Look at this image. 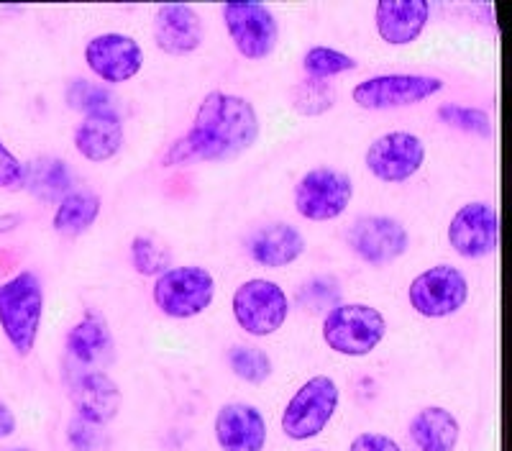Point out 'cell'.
Wrapping results in <instances>:
<instances>
[{
	"mask_svg": "<svg viewBox=\"0 0 512 451\" xmlns=\"http://www.w3.org/2000/svg\"><path fill=\"white\" fill-rule=\"evenodd\" d=\"M341 295H344V290H341V282L336 277L318 275L300 287L297 303L315 316H328L336 305H341Z\"/></svg>",
	"mask_w": 512,
	"mask_h": 451,
	"instance_id": "obj_27",
	"label": "cell"
},
{
	"mask_svg": "<svg viewBox=\"0 0 512 451\" xmlns=\"http://www.w3.org/2000/svg\"><path fill=\"white\" fill-rule=\"evenodd\" d=\"M431 21L428 0H379L374 8L377 34L390 47H410Z\"/></svg>",
	"mask_w": 512,
	"mask_h": 451,
	"instance_id": "obj_18",
	"label": "cell"
},
{
	"mask_svg": "<svg viewBox=\"0 0 512 451\" xmlns=\"http://www.w3.org/2000/svg\"><path fill=\"white\" fill-rule=\"evenodd\" d=\"M85 65L90 67L95 77H100L108 85H121V82L134 80L141 72L144 49H141L134 36L108 31V34H98L88 41Z\"/></svg>",
	"mask_w": 512,
	"mask_h": 451,
	"instance_id": "obj_15",
	"label": "cell"
},
{
	"mask_svg": "<svg viewBox=\"0 0 512 451\" xmlns=\"http://www.w3.org/2000/svg\"><path fill=\"white\" fill-rule=\"evenodd\" d=\"M249 257L267 270H280L287 264H295L308 249L303 231L292 223H269L256 229L246 241Z\"/></svg>",
	"mask_w": 512,
	"mask_h": 451,
	"instance_id": "obj_20",
	"label": "cell"
},
{
	"mask_svg": "<svg viewBox=\"0 0 512 451\" xmlns=\"http://www.w3.org/2000/svg\"><path fill=\"white\" fill-rule=\"evenodd\" d=\"M500 239V216L487 200L461 205L448 223V244L459 257L484 259L495 254Z\"/></svg>",
	"mask_w": 512,
	"mask_h": 451,
	"instance_id": "obj_13",
	"label": "cell"
},
{
	"mask_svg": "<svg viewBox=\"0 0 512 451\" xmlns=\"http://www.w3.org/2000/svg\"><path fill=\"white\" fill-rule=\"evenodd\" d=\"M346 241L361 262L384 267V264L397 262L408 252L410 234L392 216H359L351 223Z\"/></svg>",
	"mask_w": 512,
	"mask_h": 451,
	"instance_id": "obj_14",
	"label": "cell"
},
{
	"mask_svg": "<svg viewBox=\"0 0 512 451\" xmlns=\"http://www.w3.org/2000/svg\"><path fill=\"white\" fill-rule=\"evenodd\" d=\"M446 82L436 75H377L361 80L351 90V100L364 111L410 108L436 98Z\"/></svg>",
	"mask_w": 512,
	"mask_h": 451,
	"instance_id": "obj_9",
	"label": "cell"
},
{
	"mask_svg": "<svg viewBox=\"0 0 512 451\" xmlns=\"http://www.w3.org/2000/svg\"><path fill=\"white\" fill-rule=\"evenodd\" d=\"M338 403H341V390L333 377H310L287 403L285 413H282V431L292 441L315 439L333 421Z\"/></svg>",
	"mask_w": 512,
	"mask_h": 451,
	"instance_id": "obj_5",
	"label": "cell"
},
{
	"mask_svg": "<svg viewBox=\"0 0 512 451\" xmlns=\"http://www.w3.org/2000/svg\"><path fill=\"white\" fill-rule=\"evenodd\" d=\"M24 188V164L0 141V190Z\"/></svg>",
	"mask_w": 512,
	"mask_h": 451,
	"instance_id": "obj_32",
	"label": "cell"
},
{
	"mask_svg": "<svg viewBox=\"0 0 512 451\" xmlns=\"http://www.w3.org/2000/svg\"><path fill=\"white\" fill-rule=\"evenodd\" d=\"M44 318V287L34 272H18L0 285V328L21 357L34 352Z\"/></svg>",
	"mask_w": 512,
	"mask_h": 451,
	"instance_id": "obj_2",
	"label": "cell"
},
{
	"mask_svg": "<svg viewBox=\"0 0 512 451\" xmlns=\"http://www.w3.org/2000/svg\"><path fill=\"white\" fill-rule=\"evenodd\" d=\"M338 100L336 85H331L328 80H308L297 82L295 90H292V108H295L300 116H323V113L333 111Z\"/></svg>",
	"mask_w": 512,
	"mask_h": 451,
	"instance_id": "obj_26",
	"label": "cell"
},
{
	"mask_svg": "<svg viewBox=\"0 0 512 451\" xmlns=\"http://www.w3.org/2000/svg\"><path fill=\"white\" fill-rule=\"evenodd\" d=\"M0 451H31V449H26V446H11V449H0Z\"/></svg>",
	"mask_w": 512,
	"mask_h": 451,
	"instance_id": "obj_37",
	"label": "cell"
},
{
	"mask_svg": "<svg viewBox=\"0 0 512 451\" xmlns=\"http://www.w3.org/2000/svg\"><path fill=\"white\" fill-rule=\"evenodd\" d=\"M231 308L241 331L256 339H267L287 323L290 298L274 280L254 277L236 287Z\"/></svg>",
	"mask_w": 512,
	"mask_h": 451,
	"instance_id": "obj_6",
	"label": "cell"
},
{
	"mask_svg": "<svg viewBox=\"0 0 512 451\" xmlns=\"http://www.w3.org/2000/svg\"><path fill=\"white\" fill-rule=\"evenodd\" d=\"M387 336V321L374 305L341 303L323 318V341L341 357H369Z\"/></svg>",
	"mask_w": 512,
	"mask_h": 451,
	"instance_id": "obj_3",
	"label": "cell"
},
{
	"mask_svg": "<svg viewBox=\"0 0 512 451\" xmlns=\"http://www.w3.org/2000/svg\"><path fill=\"white\" fill-rule=\"evenodd\" d=\"M64 380L70 387L77 418L93 426H105L118 416L121 390L108 372H80V375H64Z\"/></svg>",
	"mask_w": 512,
	"mask_h": 451,
	"instance_id": "obj_16",
	"label": "cell"
},
{
	"mask_svg": "<svg viewBox=\"0 0 512 451\" xmlns=\"http://www.w3.org/2000/svg\"><path fill=\"white\" fill-rule=\"evenodd\" d=\"M223 24L233 47L246 59L272 57L280 44V24L272 8L256 0H231L223 6Z\"/></svg>",
	"mask_w": 512,
	"mask_h": 451,
	"instance_id": "obj_8",
	"label": "cell"
},
{
	"mask_svg": "<svg viewBox=\"0 0 512 451\" xmlns=\"http://www.w3.org/2000/svg\"><path fill=\"white\" fill-rule=\"evenodd\" d=\"M21 223V216H3L0 218V231H11Z\"/></svg>",
	"mask_w": 512,
	"mask_h": 451,
	"instance_id": "obj_36",
	"label": "cell"
},
{
	"mask_svg": "<svg viewBox=\"0 0 512 451\" xmlns=\"http://www.w3.org/2000/svg\"><path fill=\"white\" fill-rule=\"evenodd\" d=\"M259 113L241 95L213 90L200 100L192 126L167 149L162 167L195 162H228L249 152L259 139Z\"/></svg>",
	"mask_w": 512,
	"mask_h": 451,
	"instance_id": "obj_1",
	"label": "cell"
},
{
	"mask_svg": "<svg viewBox=\"0 0 512 451\" xmlns=\"http://www.w3.org/2000/svg\"><path fill=\"white\" fill-rule=\"evenodd\" d=\"M228 367L249 385H262L272 377V359L259 346H233L228 352Z\"/></svg>",
	"mask_w": 512,
	"mask_h": 451,
	"instance_id": "obj_28",
	"label": "cell"
},
{
	"mask_svg": "<svg viewBox=\"0 0 512 451\" xmlns=\"http://www.w3.org/2000/svg\"><path fill=\"white\" fill-rule=\"evenodd\" d=\"M154 305L167 318L187 321L208 311L216 298V277L210 270L190 264V267H169L154 280Z\"/></svg>",
	"mask_w": 512,
	"mask_h": 451,
	"instance_id": "obj_4",
	"label": "cell"
},
{
	"mask_svg": "<svg viewBox=\"0 0 512 451\" xmlns=\"http://www.w3.org/2000/svg\"><path fill=\"white\" fill-rule=\"evenodd\" d=\"M408 300L423 318H448L469 300V280L454 264H436L410 282Z\"/></svg>",
	"mask_w": 512,
	"mask_h": 451,
	"instance_id": "obj_10",
	"label": "cell"
},
{
	"mask_svg": "<svg viewBox=\"0 0 512 451\" xmlns=\"http://www.w3.org/2000/svg\"><path fill=\"white\" fill-rule=\"evenodd\" d=\"M16 416H13V410L8 408L6 403H0V439H8V436L16 434Z\"/></svg>",
	"mask_w": 512,
	"mask_h": 451,
	"instance_id": "obj_35",
	"label": "cell"
},
{
	"mask_svg": "<svg viewBox=\"0 0 512 451\" xmlns=\"http://www.w3.org/2000/svg\"><path fill=\"white\" fill-rule=\"evenodd\" d=\"M354 200V182L346 172L333 167H315L305 172L295 185L292 203L295 211L313 223L336 221L349 211Z\"/></svg>",
	"mask_w": 512,
	"mask_h": 451,
	"instance_id": "obj_7",
	"label": "cell"
},
{
	"mask_svg": "<svg viewBox=\"0 0 512 451\" xmlns=\"http://www.w3.org/2000/svg\"><path fill=\"white\" fill-rule=\"evenodd\" d=\"M100 426L93 423H85L82 418H75L67 428V439L75 451H98V446L103 444V436L98 434Z\"/></svg>",
	"mask_w": 512,
	"mask_h": 451,
	"instance_id": "obj_33",
	"label": "cell"
},
{
	"mask_svg": "<svg viewBox=\"0 0 512 451\" xmlns=\"http://www.w3.org/2000/svg\"><path fill=\"white\" fill-rule=\"evenodd\" d=\"M205 24L200 13L185 3H164L154 11V41L164 54L185 57L203 47Z\"/></svg>",
	"mask_w": 512,
	"mask_h": 451,
	"instance_id": "obj_17",
	"label": "cell"
},
{
	"mask_svg": "<svg viewBox=\"0 0 512 451\" xmlns=\"http://www.w3.org/2000/svg\"><path fill=\"white\" fill-rule=\"evenodd\" d=\"M67 362L64 375H80V372H105L116 359V341L111 328L100 313L88 311L67 334Z\"/></svg>",
	"mask_w": 512,
	"mask_h": 451,
	"instance_id": "obj_12",
	"label": "cell"
},
{
	"mask_svg": "<svg viewBox=\"0 0 512 451\" xmlns=\"http://www.w3.org/2000/svg\"><path fill=\"white\" fill-rule=\"evenodd\" d=\"M303 67L313 80H331V77L344 75V72H354L359 62L333 47H310L303 57Z\"/></svg>",
	"mask_w": 512,
	"mask_h": 451,
	"instance_id": "obj_29",
	"label": "cell"
},
{
	"mask_svg": "<svg viewBox=\"0 0 512 451\" xmlns=\"http://www.w3.org/2000/svg\"><path fill=\"white\" fill-rule=\"evenodd\" d=\"M438 121L451 126V129H459L464 134L482 136L489 139L492 136V116H489L484 108H472V106H459V103H443L438 106Z\"/></svg>",
	"mask_w": 512,
	"mask_h": 451,
	"instance_id": "obj_30",
	"label": "cell"
},
{
	"mask_svg": "<svg viewBox=\"0 0 512 451\" xmlns=\"http://www.w3.org/2000/svg\"><path fill=\"white\" fill-rule=\"evenodd\" d=\"M64 100L72 111L82 116H121L118 111V98L111 88L98 85L90 80H72L64 90Z\"/></svg>",
	"mask_w": 512,
	"mask_h": 451,
	"instance_id": "obj_25",
	"label": "cell"
},
{
	"mask_svg": "<svg viewBox=\"0 0 512 451\" xmlns=\"http://www.w3.org/2000/svg\"><path fill=\"white\" fill-rule=\"evenodd\" d=\"M313 451H320V449H313Z\"/></svg>",
	"mask_w": 512,
	"mask_h": 451,
	"instance_id": "obj_38",
	"label": "cell"
},
{
	"mask_svg": "<svg viewBox=\"0 0 512 451\" xmlns=\"http://www.w3.org/2000/svg\"><path fill=\"white\" fill-rule=\"evenodd\" d=\"M269 428L262 410L249 403H228L216 416V441L223 451H264Z\"/></svg>",
	"mask_w": 512,
	"mask_h": 451,
	"instance_id": "obj_19",
	"label": "cell"
},
{
	"mask_svg": "<svg viewBox=\"0 0 512 451\" xmlns=\"http://www.w3.org/2000/svg\"><path fill=\"white\" fill-rule=\"evenodd\" d=\"M425 162V144L418 134L410 131H390L382 134L369 144L364 154V164L377 180L390 182H408L420 172Z\"/></svg>",
	"mask_w": 512,
	"mask_h": 451,
	"instance_id": "obj_11",
	"label": "cell"
},
{
	"mask_svg": "<svg viewBox=\"0 0 512 451\" xmlns=\"http://www.w3.org/2000/svg\"><path fill=\"white\" fill-rule=\"evenodd\" d=\"M100 211H103V200H100L98 193L85 188L72 190L67 198H62L57 203L52 226L62 236H80L93 229V223L98 221Z\"/></svg>",
	"mask_w": 512,
	"mask_h": 451,
	"instance_id": "obj_24",
	"label": "cell"
},
{
	"mask_svg": "<svg viewBox=\"0 0 512 451\" xmlns=\"http://www.w3.org/2000/svg\"><path fill=\"white\" fill-rule=\"evenodd\" d=\"M172 257H169L167 246L159 244L154 236L139 234L131 241V264L134 270L144 277H159L172 267Z\"/></svg>",
	"mask_w": 512,
	"mask_h": 451,
	"instance_id": "obj_31",
	"label": "cell"
},
{
	"mask_svg": "<svg viewBox=\"0 0 512 451\" xmlns=\"http://www.w3.org/2000/svg\"><path fill=\"white\" fill-rule=\"evenodd\" d=\"M24 188L41 203H59L75 188V175L64 159H31L29 164H24Z\"/></svg>",
	"mask_w": 512,
	"mask_h": 451,
	"instance_id": "obj_23",
	"label": "cell"
},
{
	"mask_svg": "<svg viewBox=\"0 0 512 451\" xmlns=\"http://www.w3.org/2000/svg\"><path fill=\"white\" fill-rule=\"evenodd\" d=\"M75 149L88 159V162H111L118 157L126 141L121 116H88L77 123Z\"/></svg>",
	"mask_w": 512,
	"mask_h": 451,
	"instance_id": "obj_21",
	"label": "cell"
},
{
	"mask_svg": "<svg viewBox=\"0 0 512 451\" xmlns=\"http://www.w3.org/2000/svg\"><path fill=\"white\" fill-rule=\"evenodd\" d=\"M408 431L418 451H454L461 439L459 418L441 405L418 410Z\"/></svg>",
	"mask_w": 512,
	"mask_h": 451,
	"instance_id": "obj_22",
	"label": "cell"
},
{
	"mask_svg": "<svg viewBox=\"0 0 512 451\" xmlns=\"http://www.w3.org/2000/svg\"><path fill=\"white\" fill-rule=\"evenodd\" d=\"M349 451H402V446L390 436L367 431V434H359L351 441Z\"/></svg>",
	"mask_w": 512,
	"mask_h": 451,
	"instance_id": "obj_34",
	"label": "cell"
}]
</instances>
